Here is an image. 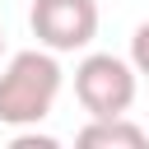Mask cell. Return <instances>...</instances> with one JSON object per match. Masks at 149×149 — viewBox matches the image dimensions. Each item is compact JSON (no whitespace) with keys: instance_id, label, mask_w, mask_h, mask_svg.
Returning a JSON list of instances; mask_svg holds the SVG:
<instances>
[{"instance_id":"cell-7","label":"cell","mask_w":149,"mask_h":149,"mask_svg":"<svg viewBox=\"0 0 149 149\" xmlns=\"http://www.w3.org/2000/svg\"><path fill=\"white\" fill-rule=\"evenodd\" d=\"M0 56H5V28H0Z\"/></svg>"},{"instance_id":"cell-6","label":"cell","mask_w":149,"mask_h":149,"mask_svg":"<svg viewBox=\"0 0 149 149\" xmlns=\"http://www.w3.org/2000/svg\"><path fill=\"white\" fill-rule=\"evenodd\" d=\"M14 144H33V135H14ZM37 144H42V149H56L51 135H37Z\"/></svg>"},{"instance_id":"cell-2","label":"cell","mask_w":149,"mask_h":149,"mask_svg":"<svg viewBox=\"0 0 149 149\" xmlns=\"http://www.w3.org/2000/svg\"><path fill=\"white\" fill-rule=\"evenodd\" d=\"M140 93V70L130 56L88 51L74 65V98L88 116H126Z\"/></svg>"},{"instance_id":"cell-5","label":"cell","mask_w":149,"mask_h":149,"mask_svg":"<svg viewBox=\"0 0 149 149\" xmlns=\"http://www.w3.org/2000/svg\"><path fill=\"white\" fill-rule=\"evenodd\" d=\"M130 61H135V70H140V74H149V19L130 33Z\"/></svg>"},{"instance_id":"cell-4","label":"cell","mask_w":149,"mask_h":149,"mask_svg":"<svg viewBox=\"0 0 149 149\" xmlns=\"http://www.w3.org/2000/svg\"><path fill=\"white\" fill-rule=\"evenodd\" d=\"M74 144H84V149H144L149 126H135L130 116H88V126L74 135Z\"/></svg>"},{"instance_id":"cell-1","label":"cell","mask_w":149,"mask_h":149,"mask_svg":"<svg viewBox=\"0 0 149 149\" xmlns=\"http://www.w3.org/2000/svg\"><path fill=\"white\" fill-rule=\"evenodd\" d=\"M61 61L51 47H33V51H14L0 70V126L28 130L37 121L51 116L56 93H61Z\"/></svg>"},{"instance_id":"cell-3","label":"cell","mask_w":149,"mask_h":149,"mask_svg":"<svg viewBox=\"0 0 149 149\" xmlns=\"http://www.w3.org/2000/svg\"><path fill=\"white\" fill-rule=\"evenodd\" d=\"M28 23H33V37L56 56L84 51L98 37V0H33Z\"/></svg>"}]
</instances>
